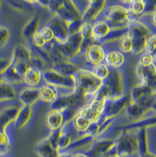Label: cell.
<instances>
[{"mask_svg": "<svg viewBox=\"0 0 156 157\" xmlns=\"http://www.w3.org/2000/svg\"><path fill=\"white\" fill-rule=\"evenodd\" d=\"M76 91L85 95L87 104L103 86V81L97 78L92 71L80 69L75 74Z\"/></svg>", "mask_w": 156, "mask_h": 157, "instance_id": "1", "label": "cell"}, {"mask_svg": "<svg viewBox=\"0 0 156 157\" xmlns=\"http://www.w3.org/2000/svg\"><path fill=\"white\" fill-rule=\"evenodd\" d=\"M43 78L47 84L61 90L59 94L68 95L76 93V84L74 75H64L52 68H46L43 72Z\"/></svg>", "mask_w": 156, "mask_h": 157, "instance_id": "2", "label": "cell"}, {"mask_svg": "<svg viewBox=\"0 0 156 157\" xmlns=\"http://www.w3.org/2000/svg\"><path fill=\"white\" fill-rule=\"evenodd\" d=\"M151 34L149 27L143 22L137 20L130 22L128 36L132 44V53L138 55L144 52L146 41Z\"/></svg>", "mask_w": 156, "mask_h": 157, "instance_id": "3", "label": "cell"}, {"mask_svg": "<svg viewBox=\"0 0 156 157\" xmlns=\"http://www.w3.org/2000/svg\"><path fill=\"white\" fill-rule=\"evenodd\" d=\"M104 21L112 28L128 27L130 22L136 20L137 17L128 9L121 5L110 6L105 10Z\"/></svg>", "mask_w": 156, "mask_h": 157, "instance_id": "4", "label": "cell"}, {"mask_svg": "<svg viewBox=\"0 0 156 157\" xmlns=\"http://www.w3.org/2000/svg\"><path fill=\"white\" fill-rule=\"evenodd\" d=\"M48 9L68 23L82 20V14L73 1H48Z\"/></svg>", "mask_w": 156, "mask_h": 157, "instance_id": "5", "label": "cell"}, {"mask_svg": "<svg viewBox=\"0 0 156 157\" xmlns=\"http://www.w3.org/2000/svg\"><path fill=\"white\" fill-rule=\"evenodd\" d=\"M156 98V91L141 82L132 90L129 102L136 104L146 111H148L151 109Z\"/></svg>", "mask_w": 156, "mask_h": 157, "instance_id": "6", "label": "cell"}, {"mask_svg": "<svg viewBox=\"0 0 156 157\" xmlns=\"http://www.w3.org/2000/svg\"><path fill=\"white\" fill-rule=\"evenodd\" d=\"M86 104H87V102L85 96L76 91L68 95L59 94L56 100L51 104V108L59 111L71 108L78 111Z\"/></svg>", "mask_w": 156, "mask_h": 157, "instance_id": "7", "label": "cell"}, {"mask_svg": "<svg viewBox=\"0 0 156 157\" xmlns=\"http://www.w3.org/2000/svg\"><path fill=\"white\" fill-rule=\"evenodd\" d=\"M84 41V36L80 31H78L69 36L64 44H58V47L61 54L66 60L71 61L80 54V49Z\"/></svg>", "mask_w": 156, "mask_h": 157, "instance_id": "8", "label": "cell"}, {"mask_svg": "<svg viewBox=\"0 0 156 157\" xmlns=\"http://www.w3.org/2000/svg\"><path fill=\"white\" fill-rule=\"evenodd\" d=\"M109 98H118L124 96V85L123 76L117 69L110 68V72L103 81Z\"/></svg>", "mask_w": 156, "mask_h": 157, "instance_id": "9", "label": "cell"}, {"mask_svg": "<svg viewBox=\"0 0 156 157\" xmlns=\"http://www.w3.org/2000/svg\"><path fill=\"white\" fill-rule=\"evenodd\" d=\"M128 102V97L124 95L118 98L107 97L105 101L102 113L97 121L99 122L108 119L119 114L121 110L127 107Z\"/></svg>", "mask_w": 156, "mask_h": 157, "instance_id": "10", "label": "cell"}, {"mask_svg": "<svg viewBox=\"0 0 156 157\" xmlns=\"http://www.w3.org/2000/svg\"><path fill=\"white\" fill-rule=\"evenodd\" d=\"M46 25L51 29L54 34V40L58 44L65 43L70 36L68 23L57 15L52 17Z\"/></svg>", "mask_w": 156, "mask_h": 157, "instance_id": "11", "label": "cell"}, {"mask_svg": "<svg viewBox=\"0 0 156 157\" xmlns=\"http://www.w3.org/2000/svg\"><path fill=\"white\" fill-rule=\"evenodd\" d=\"M106 1L103 0L89 1L88 5L82 17L84 23L92 24L104 10Z\"/></svg>", "mask_w": 156, "mask_h": 157, "instance_id": "12", "label": "cell"}, {"mask_svg": "<svg viewBox=\"0 0 156 157\" xmlns=\"http://www.w3.org/2000/svg\"><path fill=\"white\" fill-rule=\"evenodd\" d=\"M136 72L142 83L156 91V72L153 65H143L139 63Z\"/></svg>", "mask_w": 156, "mask_h": 157, "instance_id": "13", "label": "cell"}, {"mask_svg": "<svg viewBox=\"0 0 156 157\" xmlns=\"http://www.w3.org/2000/svg\"><path fill=\"white\" fill-rule=\"evenodd\" d=\"M105 54L104 48L97 43L93 44L86 50L85 56L86 61L95 66L103 63Z\"/></svg>", "mask_w": 156, "mask_h": 157, "instance_id": "14", "label": "cell"}, {"mask_svg": "<svg viewBox=\"0 0 156 157\" xmlns=\"http://www.w3.org/2000/svg\"><path fill=\"white\" fill-rule=\"evenodd\" d=\"M112 29L104 20L98 21L92 24V37L96 43H103Z\"/></svg>", "mask_w": 156, "mask_h": 157, "instance_id": "15", "label": "cell"}, {"mask_svg": "<svg viewBox=\"0 0 156 157\" xmlns=\"http://www.w3.org/2000/svg\"><path fill=\"white\" fill-rule=\"evenodd\" d=\"M19 108L8 107L0 113V132H7L9 125L14 122Z\"/></svg>", "mask_w": 156, "mask_h": 157, "instance_id": "16", "label": "cell"}, {"mask_svg": "<svg viewBox=\"0 0 156 157\" xmlns=\"http://www.w3.org/2000/svg\"><path fill=\"white\" fill-rule=\"evenodd\" d=\"M125 57L124 54L120 51L113 50L106 52L103 63L108 67L112 69H117L124 64Z\"/></svg>", "mask_w": 156, "mask_h": 157, "instance_id": "17", "label": "cell"}, {"mask_svg": "<svg viewBox=\"0 0 156 157\" xmlns=\"http://www.w3.org/2000/svg\"><path fill=\"white\" fill-rule=\"evenodd\" d=\"M19 100L23 105L32 107L39 100V88L28 87L23 90L19 95Z\"/></svg>", "mask_w": 156, "mask_h": 157, "instance_id": "18", "label": "cell"}, {"mask_svg": "<svg viewBox=\"0 0 156 157\" xmlns=\"http://www.w3.org/2000/svg\"><path fill=\"white\" fill-rule=\"evenodd\" d=\"M32 114V109L31 106L23 105L19 108L14 122L15 128L17 129H21L25 127L30 121Z\"/></svg>", "mask_w": 156, "mask_h": 157, "instance_id": "19", "label": "cell"}, {"mask_svg": "<svg viewBox=\"0 0 156 157\" xmlns=\"http://www.w3.org/2000/svg\"><path fill=\"white\" fill-rule=\"evenodd\" d=\"M36 151L41 157H58L59 155L58 150L54 147L47 138L38 144Z\"/></svg>", "mask_w": 156, "mask_h": 157, "instance_id": "20", "label": "cell"}, {"mask_svg": "<svg viewBox=\"0 0 156 157\" xmlns=\"http://www.w3.org/2000/svg\"><path fill=\"white\" fill-rule=\"evenodd\" d=\"M45 122L51 131L59 129L64 124L63 115L59 111L52 109L46 115Z\"/></svg>", "mask_w": 156, "mask_h": 157, "instance_id": "21", "label": "cell"}, {"mask_svg": "<svg viewBox=\"0 0 156 157\" xmlns=\"http://www.w3.org/2000/svg\"><path fill=\"white\" fill-rule=\"evenodd\" d=\"M42 79H43V71L30 66L24 75L23 81L28 87L35 88L39 84Z\"/></svg>", "mask_w": 156, "mask_h": 157, "instance_id": "22", "label": "cell"}, {"mask_svg": "<svg viewBox=\"0 0 156 157\" xmlns=\"http://www.w3.org/2000/svg\"><path fill=\"white\" fill-rule=\"evenodd\" d=\"M51 68L64 75H74L80 70L77 65L67 60L54 65Z\"/></svg>", "mask_w": 156, "mask_h": 157, "instance_id": "23", "label": "cell"}, {"mask_svg": "<svg viewBox=\"0 0 156 157\" xmlns=\"http://www.w3.org/2000/svg\"><path fill=\"white\" fill-rule=\"evenodd\" d=\"M59 95L56 87L46 84L39 88V100L46 103H53Z\"/></svg>", "mask_w": 156, "mask_h": 157, "instance_id": "24", "label": "cell"}, {"mask_svg": "<svg viewBox=\"0 0 156 157\" xmlns=\"http://www.w3.org/2000/svg\"><path fill=\"white\" fill-rule=\"evenodd\" d=\"M40 17L36 15L26 23L22 29V36L26 39H32L33 36L39 31Z\"/></svg>", "mask_w": 156, "mask_h": 157, "instance_id": "25", "label": "cell"}, {"mask_svg": "<svg viewBox=\"0 0 156 157\" xmlns=\"http://www.w3.org/2000/svg\"><path fill=\"white\" fill-rule=\"evenodd\" d=\"M16 92L14 86L0 76V102L14 99Z\"/></svg>", "mask_w": 156, "mask_h": 157, "instance_id": "26", "label": "cell"}, {"mask_svg": "<svg viewBox=\"0 0 156 157\" xmlns=\"http://www.w3.org/2000/svg\"><path fill=\"white\" fill-rule=\"evenodd\" d=\"M123 3L128 5V8L133 14L137 18L143 14L145 9L144 0H133V1H123Z\"/></svg>", "mask_w": 156, "mask_h": 157, "instance_id": "27", "label": "cell"}, {"mask_svg": "<svg viewBox=\"0 0 156 157\" xmlns=\"http://www.w3.org/2000/svg\"><path fill=\"white\" fill-rule=\"evenodd\" d=\"M11 148V141L7 132H0V157L7 154Z\"/></svg>", "mask_w": 156, "mask_h": 157, "instance_id": "28", "label": "cell"}, {"mask_svg": "<svg viewBox=\"0 0 156 157\" xmlns=\"http://www.w3.org/2000/svg\"><path fill=\"white\" fill-rule=\"evenodd\" d=\"M71 144V137L70 135L65 132L61 127V133L58 140V151L59 154L63 153L64 151L67 150Z\"/></svg>", "mask_w": 156, "mask_h": 157, "instance_id": "29", "label": "cell"}, {"mask_svg": "<svg viewBox=\"0 0 156 157\" xmlns=\"http://www.w3.org/2000/svg\"><path fill=\"white\" fill-rule=\"evenodd\" d=\"M92 71L97 78L103 81L109 74L110 68L104 63H101L93 66Z\"/></svg>", "mask_w": 156, "mask_h": 157, "instance_id": "30", "label": "cell"}, {"mask_svg": "<svg viewBox=\"0 0 156 157\" xmlns=\"http://www.w3.org/2000/svg\"><path fill=\"white\" fill-rule=\"evenodd\" d=\"M34 47V53L39 58H41L46 65L50 66V68H51L53 66V63L52 58L50 56L49 52L45 48H38Z\"/></svg>", "mask_w": 156, "mask_h": 157, "instance_id": "31", "label": "cell"}, {"mask_svg": "<svg viewBox=\"0 0 156 157\" xmlns=\"http://www.w3.org/2000/svg\"><path fill=\"white\" fill-rule=\"evenodd\" d=\"M72 120L74 128L79 131H84L91 122L78 114H76Z\"/></svg>", "mask_w": 156, "mask_h": 157, "instance_id": "32", "label": "cell"}, {"mask_svg": "<svg viewBox=\"0 0 156 157\" xmlns=\"http://www.w3.org/2000/svg\"><path fill=\"white\" fill-rule=\"evenodd\" d=\"M132 44L128 34L118 40V48L122 53L132 52Z\"/></svg>", "mask_w": 156, "mask_h": 157, "instance_id": "33", "label": "cell"}, {"mask_svg": "<svg viewBox=\"0 0 156 157\" xmlns=\"http://www.w3.org/2000/svg\"><path fill=\"white\" fill-rule=\"evenodd\" d=\"M126 110L128 115L132 117H139L147 112L137 104L130 102L126 107Z\"/></svg>", "mask_w": 156, "mask_h": 157, "instance_id": "34", "label": "cell"}, {"mask_svg": "<svg viewBox=\"0 0 156 157\" xmlns=\"http://www.w3.org/2000/svg\"><path fill=\"white\" fill-rule=\"evenodd\" d=\"M151 56H154L156 54V33L151 34L149 36L146 41L145 50Z\"/></svg>", "mask_w": 156, "mask_h": 157, "instance_id": "35", "label": "cell"}, {"mask_svg": "<svg viewBox=\"0 0 156 157\" xmlns=\"http://www.w3.org/2000/svg\"><path fill=\"white\" fill-rule=\"evenodd\" d=\"M32 52V51H31ZM29 65L31 67L36 68L41 71H43L45 69L47 68L46 64L43 61L41 58L36 56L35 54L32 52V58L31 59Z\"/></svg>", "mask_w": 156, "mask_h": 157, "instance_id": "36", "label": "cell"}, {"mask_svg": "<svg viewBox=\"0 0 156 157\" xmlns=\"http://www.w3.org/2000/svg\"><path fill=\"white\" fill-rule=\"evenodd\" d=\"M10 37L9 29L4 27L0 25V49L4 47L7 44Z\"/></svg>", "mask_w": 156, "mask_h": 157, "instance_id": "37", "label": "cell"}, {"mask_svg": "<svg viewBox=\"0 0 156 157\" xmlns=\"http://www.w3.org/2000/svg\"><path fill=\"white\" fill-rule=\"evenodd\" d=\"M61 128L57 130L51 131L50 135L46 137L50 140V142L54 146V147L58 150V140L61 135Z\"/></svg>", "mask_w": 156, "mask_h": 157, "instance_id": "38", "label": "cell"}, {"mask_svg": "<svg viewBox=\"0 0 156 157\" xmlns=\"http://www.w3.org/2000/svg\"><path fill=\"white\" fill-rule=\"evenodd\" d=\"M31 40L33 44V46L38 48H43L47 43L39 31L33 36Z\"/></svg>", "mask_w": 156, "mask_h": 157, "instance_id": "39", "label": "cell"}, {"mask_svg": "<svg viewBox=\"0 0 156 157\" xmlns=\"http://www.w3.org/2000/svg\"><path fill=\"white\" fill-rule=\"evenodd\" d=\"M145 9L142 15L152 14L156 11V1L154 0H144Z\"/></svg>", "mask_w": 156, "mask_h": 157, "instance_id": "40", "label": "cell"}, {"mask_svg": "<svg viewBox=\"0 0 156 157\" xmlns=\"http://www.w3.org/2000/svg\"><path fill=\"white\" fill-rule=\"evenodd\" d=\"M39 31L43 36V38L45 40L46 43H50L54 40V34L51 29L48 26L45 25L43 27L42 29H39Z\"/></svg>", "mask_w": 156, "mask_h": 157, "instance_id": "41", "label": "cell"}, {"mask_svg": "<svg viewBox=\"0 0 156 157\" xmlns=\"http://www.w3.org/2000/svg\"><path fill=\"white\" fill-rule=\"evenodd\" d=\"M153 56L147 53L146 51L143 52L140 54L139 57V64L143 65H149L152 64Z\"/></svg>", "mask_w": 156, "mask_h": 157, "instance_id": "42", "label": "cell"}, {"mask_svg": "<svg viewBox=\"0 0 156 157\" xmlns=\"http://www.w3.org/2000/svg\"><path fill=\"white\" fill-rule=\"evenodd\" d=\"M10 63V59L0 58V76H1L7 68Z\"/></svg>", "mask_w": 156, "mask_h": 157, "instance_id": "43", "label": "cell"}, {"mask_svg": "<svg viewBox=\"0 0 156 157\" xmlns=\"http://www.w3.org/2000/svg\"><path fill=\"white\" fill-rule=\"evenodd\" d=\"M151 22L152 25L156 28V11L151 15Z\"/></svg>", "mask_w": 156, "mask_h": 157, "instance_id": "44", "label": "cell"}, {"mask_svg": "<svg viewBox=\"0 0 156 157\" xmlns=\"http://www.w3.org/2000/svg\"><path fill=\"white\" fill-rule=\"evenodd\" d=\"M153 58L152 65H153V67H154V70H155L156 72V54L153 56Z\"/></svg>", "mask_w": 156, "mask_h": 157, "instance_id": "45", "label": "cell"}, {"mask_svg": "<svg viewBox=\"0 0 156 157\" xmlns=\"http://www.w3.org/2000/svg\"><path fill=\"white\" fill-rule=\"evenodd\" d=\"M58 157H73L71 155L66 153H61L60 154Z\"/></svg>", "mask_w": 156, "mask_h": 157, "instance_id": "46", "label": "cell"}, {"mask_svg": "<svg viewBox=\"0 0 156 157\" xmlns=\"http://www.w3.org/2000/svg\"><path fill=\"white\" fill-rule=\"evenodd\" d=\"M151 110L153 111L154 112H155L156 113V100H155L154 102H153V105H152V106H151Z\"/></svg>", "mask_w": 156, "mask_h": 157, "instance_id": "47", "label": "cell"}, {"mask_svg": "<svg viewBox=\"0 0 156 157\" xmlns=\"http://www.w3.org/2000/svg\"><path fill=\"white\" fill-rule=\"evenodd\" d=\"M86 157L85 155L84 154H76L75 155L74 157Z\"/></svg>", "mask_w": 156, "mask_h": 157, "instance_id": "48", "label": "cell"}, {"mask_svg": "<svg viewBox=\"0 0 156 157\" xmlns=\"http://www.w3.org/2000/svg\"><path fill=\"white\" fill-rule=\"evenodd\" d=\"M1 5H2V1H0V8L1 7Z\"/></svg>", "mask_w": 156, "mask_h": 157, "instance_id": "49", "label": "cell"}]
</instances>
